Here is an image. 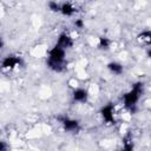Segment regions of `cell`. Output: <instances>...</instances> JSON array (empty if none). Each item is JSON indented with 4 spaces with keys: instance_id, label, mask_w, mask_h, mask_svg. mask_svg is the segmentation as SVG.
Returning a JSON list of instances; mask_svg holds the SVG:
<instances>
[{
    "instance_id": "cell-1",
    "label": "cell",
    "mask_w": 151,
    "mask_h": 151,
    "mask_svg": "<svg viewBox=\"0 0 151 151\" xmlns=\"http://www.w3.org/2000/svg\"><path fill=\"white\" fill-rule=\"evenodd\" d=\"M67 51L57 44H54L46 53V66L57 73H60L66 70Z\"/></svg>"
},
{
    "instance_id": "cell-2",
    "label": "cell",
    "mask_w": 151,
    "mask_h": 151,
    "mask_svg": "<svg viewBox=\"0 0 151 151\" xmlns=\"http://www.w3.org/2000/svg\"><path fill=\"white\" fill-rule=\"evenodd\" d=\"M144 93V86L140 81L134 83L122 97V106L129 111V112H134L140 99Z\"/></svg>"
},
{
    "instance_id": "cell-3",
    "label": "cell",
    "mask_w": 151,
    "mask_h": 151,
    "mask_svg": "<svg viewBox=\"0 0 151 151\" xmlns=\"http://www.w3.org/2000/svg\"><path fill=\"white\" fill-rule=\"evenodd\" d=\"M99 116L106 125H114L118 123L119 111L113 103H107L100 107Z\"/></svg>"
},
{
    "instance_id": "cell-4",
    "label": "cell",
    "mask_w": 151,
    "mask_h": 151,
    "mask_svg": "<svg viewBox=\"0 0 151 151\" xmlns=\"http://www.w3.org/2000/svg\"><path fill=\"white\" fill-rule=\"evenodd\" d=\"M24 66V59L18 54H8L1 60V70L4 73H13Z\"/></svg>"
},
{
    "instance_id": "cell-5",
    "label": "cell",
    "mask_w": 151,
    "mask_h": 151,
    "mask_svg": "<svg viewBox=\"0 0 151 151\" xmlns=\"http://www.w3.org/2000/svg\"><path fill=\"white\" fill-rule=\"evenodd\" d=\"M59 124L61 125L63 130L67 133H77L80 130V123L78 119L70 117V116H60L58 117Z\"/></svg>"
},
{
    "instance_id": "cell-6",
    "label": "cell",
    "mask_w": 151,
    "mask_h": 151,
    "mask_svg": "<svg viewBox=\"0 0 151 151\" xmlns=\"http://www.w3.org/2000/svg\"><path fill=\"white\" fill-rule=\"evenodd\" d=\"M71 98H72L73 103H77V104H86L88 101V98H90V92H88L87 88L81 87V86L78 85V86L73 87Z\"/></svg>"
},
{
    "instance_id": "cell-7",
    "label": "cell",
    "mask_w": 151,
    "mask_h": 151,
    "mask_svg": "<svg viewBox=\"0 0 151 151\" xmlns=\"http://www.w3.org/2000/svg\"><path fill=\"white\" fill-rule=\"evenodd\" d=\"M74 39H76V38H74L70 32L64 31V32H61V33L58 34V38H57L55 44H57L58 46L65 48L66 51H68L70 48L73 47V45H74Z\"/></svg>"
},
{
    "instance_id": "cell-8",
    "label": "cell",
    "mask_w": 151,
    "mask_h": 151,
    "mask_svg": "<svg viewBox=\"0 0 151 151\" xmlns=\"http://www.w3.org/2000/svg\"><path fill=\"white\" fill-rule=\"evenodd\" d=\"M59 14L66 18H72L77 14V6L72 1H63L60 2Z\"/></svg>"
},
{
    "instance_id": "cell-9",
    "label": "cell",
    "mask_w": 151,
    "mask_h": 151,
    "mask_svg": "<svg viewBox=\"0 0 151 151\" xmlns=\"http://www.w3.org/2000/svg\"><path fill=\"white\" fill-rule=\"evenodd\" d=\"M136 39L140 45H143L147 48L151 47V29H144V31L139 32L137 34Z\"/></svg>"
},
{
    "instance_id": "cell-10",
    "label": "cell",
    "mask_w": 151,
    "mask_h": 151,
    "mask_svg": "<svg viewBox=\"0 0 151 151\" xmlns=\"http://www.w3.org/2000/svg\"><path fill=\"white\" fill-rule=\"evenodd\" d=\"M107 71L113 76H122L124 73V66L119 61H110L106 64Z\"/></svg>"
},
{
    "instance_id": "cell-11",
    "label": "cell",
    "mask_w": 151,
    "mask_h": 151,
    "mask_svg": "<svg viewBox=\"0 0 151 151\" xmlns=\"http://www.w3.org/2000/svg\"><path fill=\"white\" fill-rule=\"evenodd\" d=\"M112 46V40L109 39L107 37H100L98 38V42H97V47L99 50H103V51H107L110 50Z\"/></svg>"
},
{
    "instance_id": "cell-12",
    "label": "cell",
    "mask_w": 151,
    "mask_h": 151,
    "mask_svg": "<svg viewBox=\"0 0 151 151\" xmlns=\"http://www.w3.org/2000/svg\"><path fill=\"white\" fill-rule=\"evenodd\" d=\"M47 7L51 12H54V13H59V8H60V2L59 1H55V0H50L47 2Z\"/></svg>"
},
{
    "instance_id": "cell-13",
    "label": "cell",
    "mask_w": 151,
    "mask_h": 151,
    "mask_svg": "<svg viewBox=\"0 0 151 151\" xmlns=\"http://www.w3.org/2000/svg\"><path fill=\"white\" fill-rule=\"evenodd\" d=\"M84 27V21L81 19H76L74 20V28L76 29H81Z\"/></svg>"
}]
</instances>
